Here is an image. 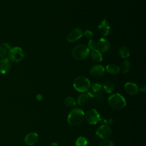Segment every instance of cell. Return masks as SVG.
<instances>
[{
    "mask_svg": "<svg viewBox=\"0 0 146 146\" xmlns=\"http://www.w3.org/2000/svg\"><path fill=\"white\" fill-rule=\"evenodd\" d=\"M139 89V90H140L141 91H142L143 92H146V86L145 84H143L142 86H141V87Z\"/></svg>",
    "mask_w": 146,
    "mask_h": 146,
    "instance_id": "f546056e",
    "label": "cell"
},
{
    "mask_svg": "<svg viewBox=\"0 0 146 146\" xmlns=\"http://www.w3.org/2000/svg\"><path fill=\"white\" fill-rule=\"evenodd\" d=\"M120 68V71H121L123 73H127L129 71V68H130V63L128 60H125L123 61L121 65Z\"/></svg>",
    "mask_w": 146,
    "mask_h": 146,
    "instance_id": "7402d4cb",
    "label": "cell"
},
{
    "mask_svg": "<svg viewBox=\"0 0 146 146\" xmlns=\"http://www.w3.org/2000/svg\"><path fill=\"white\" fill-rule=\"evenodd\" d=\"M82 36H83V30L79 27H76L69 33L67 36V40L70 43L74 42L79 39Z\"/></svg>",
    "mask_w": 146,
    "mask_h": 146,
    "instance_id": "ba28073f",
    "label": "cell"
},
{
    "mask_svg": "<svg viewBox=\"0 0 146 146\" xmlns=\"http://www.w3.org/2000/svg\"><path fill=\"white\" fill-rule=\"evenodd\" d=\"M83 35L87 38H91L93 36V33L90 30H86L83 32Z\"/></svg>",
    "mask_w": 146,
    "mask_h": 146,
    "instance_id": "83f0119b",
    "label": "cell"
},
{
    "mask_svg": "<svg viewBox=\"0 0 146 146\" xmlns=\"http://www.w3.org/2000/svg\"><path fill=\"white\" fill-rule=\"evenodd\" d=\"M88 48L91 50H94L96 49V47H97V43L96 42L95 40H94V39H90L88 41Z\"/></svg>",
    "mask_w": 146,
    "mask_h": 146,
    "instance_id": "d4e9b609",
    "label": "cell"
},
{
    "mask_svg": "<svg viewBox=\"0 0 146 146\" xmlns=\"http://www.w3.org/2000/svg\"><path fill=\"white\" fill-rule=\"evenodd\" d=\"M85 119L89 124L95 125L100 121V117L98 111L95 109L89 110L85 115Z\"/></svg>",
    "mask_w": 146,
    "mask_h": 146,
    "instance_id": "8992f818",
    "label": "cell"
},
{
    "mask_svg": "<svg viewBox=\"0 0 146 146\" xmlns=\"http://www.w3.org/2000/svg\"><path fill=\"white\" fill-rule=\"evenodd\" d=\"M102 85L98 83V82H94L91 84V90H92L94 92L96 93L100 91H101L102 89Z\"/></svg>",
    "mask_w": 146,
    "mask_h": 146,
    "instance_id": "603a6c76",
    "label": "cell"
},
{
    "mask_svg": "<svg viewBox=\"0 0 146 146\" xmlns=\"http://www.w3.org/2000/svg\"><path fill=\"white\" fill-rule=\"evenodd\" d=\"M99 146H115L114 143L109 139H103L99 144Z\"/></svg>",
    "mask_w": 146,
    "mask_h": 146,
    "instance_id": "cb8c5ba5",
    "label": "cell"
},
{
    "mask_svg": "<svg viewBox=\"0 0 146 146\" xmlns=\"http://www.w3.org/2000/svg\"><path fill=\"white\" fill-rule=\"evenodd\" d=\"M98 30L103 36H106L108 35L110 32V25L106 18L100 22L98 26Z\"/></svg>",
    "mask_w": 146,
    "mask_h": 146,
    "instance_id": "7c38bea8",
    "label": "cell"
},
{
    "mask_svg": "<svg viewBox=\"0 0 146 146\" xmlns=\"http://www.w3.org/2000/svg\"><path fill=\"white\" fill-rule=\"evenodd\" d=\"M106 69L108 73L113 75H116L120 72L119 67L116 64H113V63L107 64L106 66Z\"/></svg>",
    "mask_w": 146,
    "mask_h": 146,
    "instance_id": "9a60e30c",
    "label": "cell"
},
{
    "mask_svg": "<svg viewBox=\"0 0 146 146\" xmlns=\"http://www.w3.org/2000/svg\"><path fill=\"white\" fill-rule=\"evenodd\" d=\"M75 146H88V140L84 136H79L75 141Z\"/></svg>",
    "mask_w": 146,
    "mask_h": 146,
    "instance_id": "ffe728a7",
    "label": "cell"
},
{
    "mask_svg": "<svg viewBox=\"0 0 146 146\" xmlns=\"http://www.w3.org/2000/svg\"><path fill=\"white\" fill-rule=\"evenodd\" d=\"M11 68V61L8 58H3L0 59V73L6 74L9 72Z\"/></svg>",
    "mask_w": 146,
    "mask_h": 146,
    "instance_id": "8fae6325",
    "label": "cell"
},
{
    "mask_svg": "<svg viewBox=\"0 0 146 146\" xmlns=\"http://www.w3.org/2000/svg\"><path fill=\"white\" fill-rule=\"evenodd\" d=\"M91 58L94 62L96 63L100 62L103 60V56H102V53L99 51H98L97 49L92 50L91 52Z\"/></svg>",
    "mask_w": 146,
    "mask_h": 146,
    "instance_id": "2e32d148",
    "label": "cell"
},
{
    "mask_svg": "<svg viewBox=\"0 0 146 146\" xmlns=\"http://www.w3.org/2000/svg\"><path fill=\"white\" fill-rule=\"evenodd\" d=\"M124 90L127 93L131 95H137L139 91L137 85L132 82H127L124 85Z\"/></svg>",
    "mask_w": 146,
    "mask_h": 146,
    "instance_id": "4fadbf2b",
    "label": "cell"
},
{
    "mask_svg": "<svg viewBox=\"0 0 146 146\" xmlns=\"http://www.w3.org/2000/svg\"><path fill=\"white\" fill-rule=\"evenodd\" d=\"M89 72L92 76L100 78L104 75L105 72V68L103 65L97 64L92 66L90 68Z\"/></svg>",
    "mask_w": 146,
    "mask_h": 146,
    "instance_id": "9c48e42d",
    "label": "cell"
},
{
    "mask_svg": "<svg viewBox=\"0 0 146 146\" xmlns=\"http://www.w3.org/2000/svg\"><path fill=\"white\" fill-rule=\"evenodd\" d=\"M36 99H37L38 100L40 101V100H41L42 99V98H43V96H42V94H38V95H36Z\"/></svg>",
    "mask_w": 146,
    "mask_h": 146,
    "instance_id": "4dcf8cb0",
    "label": "cell"
},
{
    "mask_svg": "<svg viewBox=\"0 0 146 146\" xmlns=\"http://www.w3.org/2000/svg\"><path fill=\"white\" fill-rule=\"evenodd\" d=\"M2 47H3L5 49H6V50L9 52V51L10 50V49L11 48L10 46V44L7 43H2V44L0 45Z\"/></svg>",
    "mask_w": 146,
    "mask_h": 146,
    "instance_id": "f1b7e54d",
    "label": "cell"
},
{
    "mask_svg": "<svg viewBox=\"0 0 146 146\" xmlns=\"http://www.w3.org/2000/svg\"><path fill=\"white\" fill-rule=\"evenodd\" d=\"M64 104L68 108H73L76 105V102L75 99L71 96H68L66 98L64 101Z\"/></svg>",
    "mask_w": 146,
    "mask_h": 146,
    "instance_id": "44dd1931",
    "label": "cell"
},
{
    "mask_svg": "<svg viewBox=\"0 0 146 146\" xmlns=\"http://www.w3.org/2000/svg\"><path fill=\"white\" fill-rule=\"evenodd\" d=\"M108 104L113 108L116 110H121L126 106L125 98L120 94L115 93L111 95L108 98Z\"/></svg>",
    "mask_w": 146,
    "mask_h": 146,
    "instance_id": "3957f363",
    "label": "cell"
},
{
    "mask_svg": "<svg viewBox=\"0 0 146 146\" xmlns=\"http://www.w3.org/2000/svg\"><path fill=\"white\" fill-rule=\"evenodd\" d=\"M102 87H103L104 91L108 94L112 93L115 88L112 82L108 80L104 82Z\"/></svg>",
    "mask_w": 146,
    "mask_h": 146,
    "instance_id": "e0dca14e",
    "label": "cell"
},
{
    "mask_svg": "<svg viewBox=\"0 0 146 146\" xmlns=\"http://www.w3.org/2000/svg\"><path fill=\"white\" fill-rule=\"evenodd\" d=\"M25 52L23 50L18 46L11 47L8 52L9 59L14 63L21 62L24 58Z\"/></svg>",
    "mask_w": 146,
    "mask_h": 146,
    "instance_id": "5b68a950",
    "label": "cell"
},
{
    "mask_svg": "<svg viewBox=\"0 0 146 146\" xmlns=\"http://www.w3.org/2000/svg\"><path fill=\"white\" fill-rule=\"evenodd\" d=\"M50 146H58V144H57L56 143L54 142V143H51V144Z\"/></svg>",
    "mask_w": 146,
    "mask_h": 146,
    "instance_id": "1f68e13d",
    "label": "cell"
},
{
    "mask_svg": "<svg viewBox=\"0 0 146 146\" xmlns=\"http://www.w3.org/2000/svg\"><path fill=\"white\" fill-rule=\"evenodd\" d=\"M73 87L75 90L79 92H86L90 90L91 83L87 77L79 76L74 79Z\"/></svg>",
    "mask_w": 146,
    "mask_h": 146,
    "instance_id": "7a4b0ae2",
    "label": "cell"
},
{
    "mask_svg": "<svg viewBox=\"0 0 146 146\" xmlns=\"http://www.w3.org/2000/svg\"><path fill=\"white\" fill-rule=\"evenodd\" d=\"M119 53L120 56L123 58H127L129 57L130 55V52L127 46H121L119 49Z\"/></svg>",
    "mask_w": 146,
    "mask_h": 146,
    "instance_id": "d6986e66",
    "label": "cell"
},
{
    "mask_svg": "<svg viewBox=\"0 0 146 146\" xmlns=\"http://www.w3.org/2000/svg\"><path fill=\"white\" fill-rule=\"evenodd\" d=\"M94 97L97 100H98L99 101H102L103 100V99H104V95H103V94L102 92V91H99L98 92H96L95 94Z\"/></svg>",
    "mask_w": 146,
    "mask_h": 146,
    "instance_id": "484cf974",
    "label": "cell"
},
{
    "mask_svg": "<svg viewBox=\"0 0 146 146\" xmlns=\"http://www.w3.org/2000/svg\"><path fill=\"white\" fill-rule=\"evenodd\" d=\"M90 50L85 44L76 46L72 50V57L76 60H83L86 58L90 54Z\"/></svg>",
    "mask_w": 146,
    "mask_h": 146,
    "instance_id": "277c9868",
    "label": "cell"
},
{
    "mask_svg": "<svg viewBox=\"0 0 146 146\" xmlns=\"http://www.w3.org/2000/svg\"><path fill=\"white\" fill-rule=\"evenodd\" d=\"M88 100L89 96L87 94H82L78 96L77 102L79 106H84L87 103Z\"/></svg>",
    "mask_w": 146,
    "mask_h": 146,
    "instance_id": "ac0fdd59",
    "label": "cell"
},
{
    "mask_svg": "<svg viewBox=\"0 0 146 146\" xmlns=\"http://www.w3.org/2000/svg\"><path fill=\"white\" fill-rule=\"evenodd\" d=\"M85 114L79 108H74L69 112L67 116V122L72 126H76L83 123Z\"/></svg>",
    "mask_w": 146,
    "mask_h": 146,
    "instance_id": "6da1fadb",
    "label": "cell"
},
{
    "mask_svg": "<svg viewBox=\"0 0 146 146\" xmlns=\"http://www.w3.org/2000/svg\"><path fill=\"white\" fill-rule=\"evenodd\" d=\"M96 136L102 139H106L110 137L112 133L111 128L107 124H103L99 127L96 130Z\"/></svg>",
    "mask_w": 146,
    "mask_h": 146,
    "instance_id": "52a82bcc",
    "label": "cell"
},
{
    "mask_svg": "<svg viewBox=\"0 0 146 146\" xmlns=\"http://www.w3.org/2000/svg\"><path fill=\"white\" fill-rule=\"evenodd\" d=\"M97 43L96 49L100 52H106L110 48V42L104 38H100Z\"/></svg>",
    "mask_w": 146,
    "mask_h": 146,
    "instance_id": "30bf717a",
    "label": "cell"
},
{
    "mask_svg": "<svg viewBox=\"0 0 146 146\" xmlns=\"http://www.w3.org/2000/svg\"><path fill=\"white\" fill-rule=\"evenodd\" d=\"M38 139V135L34 132L27 133L24 139L25 143L27 145H33L35 144Z\"/></svg>",
    "mask_w": 146,
    "mask_h": 146,
    "instance_id": "5bb4252c",
    "label": "cell"
},
{
    "mask_svg": "<svg viewBox=\"0 0 146 146\" xmlns=\"http://www.w3.org/2000/svg\"><path fill=\"white\" fill-rule=\"evenodd\" d=\"M7 51L3 47L0 46V59L5 58Z\"/></svg>",
    "mask_w": 146,
    "mask_h": 146,
    "instance_id": "4316f807",
    "label": "cell"
}]
</instances>
